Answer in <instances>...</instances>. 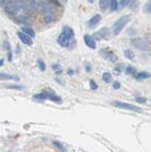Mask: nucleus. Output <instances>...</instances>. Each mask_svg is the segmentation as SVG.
I'll use <instances>...</instances> for the list:
<instances>
[{"label": "nucleus", "instance_id": "nucleus-1", "mask_svg": "<svg viewBox=\"0 0 151 152\" xmlns=\"http://www.w3.org/2000/svg\"><path fill=\"white\" fill-rule=\"evenodd\" d=\"M27 8L23 0H8L4 4V11L12 17H15L23 11H25Z\"/></svg>", "mask_w": 151, "mask_h": 152}, {"label": "nucleus", "instance_id": "nucleus-2", "mask_svg": "<svg viewBox=\"0 0 151 152\" xmlns=\"http://www.w3.org/2000/svg\"><path fill=\"white\" fill-rule=\"evenodd\" d=\"M41 9L42 12H43V20L46 24L53 23L55 19V15L53 12V9L50 8V6L48 3L43 2L41 4Z\"/></svg>", "mask_w": 151, "mask_h": 152}, {"label": "nucleus", "instance_id": "nucleus-3", "mask_svg": "<svg viewBox=\"0 0 151 152\" xmlns=\"http://www.w3.org/2000/svg\"><path fill=\"white\" fill-rule=\"evenodd\" d=\"M129 21H130V15H124L118 19L112 27V31L114 32V34H116V35L119 34V33L123 31V28L126 26V24Z\"/></svg>", "mask_w": 151, "mask_h": 152}, {"label": "nucleus", "instance_id": "nucleus-4", "mask_svg": "<svg viewBox=\"0 0 151 152\" xmlns=\"http://www.w3.org/2000/svg\"><path fill=\"white\" fill-rule=\"evenodd\" d=\"M130 43L133 45L137 50H143V51H148L149 46L144 39H142L141 37H134L130 39Z\"/></svg>", "mask_w": 151, "mask_h": 152}, {"label": "nucleus", "instance_id": "nucleus-5", "mask_svg": "<svg viewBox=\"0 0 151 152\" xmlns=\"http://www.w3.org/2000/svg\"><path fill=\"white\" fill-rule=\"evenodd\" d=\"M113 106H115L118 108H122V109H127V110H131V111H136V112H143L142 108L134 106V104H131L128 103H124V102H119V101H115L112 103Z\"/></svg>", "mask_w": 151, "mask_h": 152}, {"label": "nucleus", "instance_id": "nucleus-6", "mask_svg": "<svg viewBox=\"0 0 151 152\" xmlns=\"http://www.w3.org/2000/svg\"><path fill=\"white\" fill-rule=\"evenodd\" d=\"M99 53H100V55L103 57L104 59L108 60L109 62H111V63H115V62H117V56L108 50L107 48L100 50Z\"/></svg>", "mask_w": 151, "mask_h": 152}, {"label": "nucleus", "instance_id": "nucleus-7", "mask_svg": "<svg viewBox=\"0 0 151 152\" xmlns=\"http://www.w3.org/2000/svg\"><path fill=\"white\" fill-rule=\"evenodd\" d=\"M92 37L96 40H102V39H106L107 40L109 38V30L107 28H103L100 31H98L92 35Z\"/></svg>", "mask_w": 151, "mask_h": 152}, {"label": "nucleus", "instance_id": "nucleus-8", "mask_svg": "<svg viewBox=\"0 0 151 152\" xmlns=\"http://www.w3.org/2000/svg\"><path fill=\"white\" fill-rule=\"evenodd\" d=\"M41 4L40 0H26L25 6L29 12H34L41 7Z\"/></svg>", "mask_w": 151, "mask_h": 152}, {"label": "nucleus", "instance_id": "nucleus-9", "mask_svg": "<svg viewBox=\"0 0 151 152\" xmlns=\"http://www.w3.org/2000/svg\"><path fill=\"white\" fill-rule=\"evenodd\" d=\"M17 36L19 37V39L21 40V42L23 44L28 45V46H31L32 45V39L31 37L29 36L26 33H24L23 31H17Z\"/></svg>", "mask_w": 151, "mask_h": 152}, {"label": "nucleus", "instance_id": "nucleus-10", "mask_svg": "<svg viewBox=\"0 0 151 152\" xmlns=\"http://www.w3.org/2000/svg\"><path fill=\"white\" fill-rule=\"evenodd\" d=\"M70 41H71V39H69V37L66 36L64 33H61V34L58 36L57 38V42L58 44L61 46V47H64V48H67L69 46L70 44Z\"/></svg>", "mask_w": 151, "mask_h": 152}, {"label": "nucleus", "instance_id": "nucleus-11", "mask_svg": "<svg viewBox=\"0 0 151 152\" xmlns=\"http://www.w3.org/2000/svg\"><path fill=\"white\" fill-rule=\"evenodd\" d=\"M84 41L88 48H90V49H92V50L96 49V41L92 36L86 34L84 36Z\"/></svg>", "mask_w": 151, "mask_h": 152}, {"label": "nucleus", "instance_id": "nucleus-12", "mask_svg": "<svg viewBox=\"0 0 151 152\" xmlns=\"http://www.w3.org/2000/svg\"><path fill=\"white\" fill-rule=\"evenodd\" d=\"M101 19H102V16H101V14H95L93 17H91L90 19L88 20V25L89 28H93V27H95L97 24L101 21Z\"/></svg>", "mask_w": 151, "mask_h": 152}, {"label": "nucleus", "instance_id": "nucleus-13", "mask_svg": "<svg viewBox=\"0 0 151 152\" xmlns=\"http://www.w3.org/2000/svg\"><path fill=\"white\" fill-rule=\"evenodd\" d=\"M62 33H64V34L67 37H69V39H72V38L74 37V31H73L72 28L70 27H69V26H65L63 28Z\"/></svg>", "mask_w": 151, "mask_h": 152}, {"label": "nucleus", "instance_id": "nucleus-14", "mask_svg": "<svg viewBox=\"0 0 151 152\" xmlns=\"http://www.w3.org/2000/svg\"><path fill=\"white\" fill-rule=\"evenodd\" d=\"M47 93H48V98L50 100H51L53 102L58 103V104H61V102H62V99H61V97L58 96V95H56L54 92H49V91H47Z\"/></svg>", "mask_w": 151, "mask_h": 152}, {"label": "nucleus", "instance_id": "nucleus-15", "mask_svg": "<svg viewBox=\"0 0 151 152\" xmlns=\"http://www.w3.org/2000/svg\"><path fill=\"white\" fill-rule=\"evenodd\" d=\"M150 77V74L146 71H142V72H139L135 75V78L138 80V81H142V80H144V79H147Z\"/></svg>", "mask_w": 151, "mask_h": 152}, {"label": "nucleus", "instance_id": "nucleus-16", "mask_svg": "<svg viewBox=\"0 0 151 152\" xmlns=\"http://www.w3.org/2000/svg\"><path fill=\"white\" fill-rule=\"evenodd\" d=\"M22 31L26 33V34H28L29 36H31V38H34L35 37V32L34 31L32 30V28H28V27H23L22 28Z\"/></svg>", "mask_w": 151, "mask_h": 152}, {"label": "nucleus", "instance_id": "nucleus-17", "mask_svg": "<svg viewBox=\"0 0 151 152\" xmlns=\"http://www.w3.org/2000/svg\"><path fill=\"white\" fill-rule=\"evenodd\" d=\"M34 98L35 100H41V101H44V100H46L47 98H48V93H47L46 90H44V91H42L38 94H35Z\"/></svg>", "mask_w": 151, "mask_h": 152}, {"label": "nucleus", "instance_id": "nucleus-18", "mask_svg": "<svg viewBox=\"0 0 151 152\" xmlns=\"http://www.w3.org/2000/svg\"><path fill=\"white\" fill-rule=\"evenodd\" d=\"M110 0H99V6H100L102 11H106L109 5Z\"/></svg>", "mask_w": 151, "mask_h": 152}, {"label": "nucleus", "instance_id": "nucleus-19", "mask_svg": "<svg viewBox=\"0 0 151 152\" xmlns=\"http://www.w3.org/2000/svg\"><path fill=\"white\" fill-rule=\"evenodd\" d=\"M118 6H119V4H118L117 0H110V1H109V7H110V11L111 12L117 11Z\"/></svg>", "mask_w": 151, "mask_h": 152}, {"label": "nucleus", "instance_id": "nucleus-20", "mask_svg": "<svg viewBox=\"0 0 151 152\" xmlns=\"http://www.w3.org/2000/svg\"><path fill=\"white\" fill-rule=\"evenodd\" d=\"M103 80L106 83H110L112 81V75L109 72H104L103 74Z\"/></svg>", "mask_w": 151, "mask_h": 152}, {"label": "nucleus", "instance_id": "nucleus-21", "mask_svg": "<svg viewBox=\"0 0 151 152\" xmlns=\"http://www.w3.org/2000/svg\"><path fill=\"white\" fill-rule=\"evenodd\" d=\"M125 73L132 75V76H134V77H135V75L137 74L136 73V69L132 68V66H126V68H125Z\"/></svg>", "mask_w": 151, "mask_h": 152}, {"label": "nucleus", "instance_id": "nucleus-22", "mask_svg": "<svg viewBox=\"0 0 151 152\" xmlns=\"http://www.w3.org/2000/svg\"><path fill=\"white\" fill-rule=\"evenodd\" d=\"M125 56L129 60H133L134 59V53H133V51L130 50H125Z\"/></svg>", "mask_w": 151, "mask_h": 152}, {"label": "nucleus", "instance_id": "nucleus-23", "mask_svg": "<svg viewBox=\"0 0 151 152\" xmlns=\"http://www.w3.org/2000/svg\"><path fill=\"white\" fill-rule=\"evenodd\" d=\"M9 88H12V89H16V90H23L25 89V88L23 86H19V85H12L10 87H8Z\"/></svg>", "mask_w": 151, "mask_h": 152}, {"label": "nucleus", "instance_id": "nucleus-24", "mask_svg": "<svg viewBox=\"0 0 151 152\" xmlns=\"http://www.w3.org/2000/svg\"><path fill=\"white\" fill-rule=\"evenodd\" d=\"M144 12L147 13H151V0L149 2H147L144 6Z\"/></svg>", "mask_w": 151, "mask_h": 152}, {"label": "nucleus", "instance_id": "nucleus-25", "mask_svg": "<svg viewBox=\"0 0 151 152\" xmlns=\"http://www.w3.org/2000/svg\"><path fill=\"white\" fill-rule=\"evenodd\" d=\"M89 86H90V88L92 90H95V89L98 88V86H97L96 82L94 80H90V81H89Z\"/></svg>", "mask_w": 151, "mask_h": 152}, {"label": "nucleus", "instance_id": "nucleus-26", "mask_svg": "<svg viewBox=\"0 0 151 152\" xmlns=\"http://www.w3.org/2000/svg\"><path fill=\"white\" fill-rule=\"evenodd\" d=\"M38 66L42 71H44L46 69V65L43 62V60H38Z\"/></svg>", "mask_w": 151, "mask_h": 152}, {"label": "nucleus", "instance_id": "nucleus-27", "mask_svg": "<svg viewBox=\"0 0 151 152\" xmlns=\"http://www.w3.org/2000/svg\"><path fill=\"white\" fill-rule=\"evenodd\" d=\"M53 144H54V145L56 146V147H58V148H60L61 150H66V148H65V147H64V145H62V144H61V142H53Z\"/></svg>", "mask_w": 151, "mask_h": 152}, {"label": "nucleus", "instance_id": "nucleus-28", "mask_svg": "<svg viewBox=\"0 0 151 152\" xmlns=\"http://www.w3.org/2000/svg\"><path fill=\"white\" fill-rule=\"evenodd\" d=\"M0 77H1L2 79H7V80L13 79V78H12L13 76H12V75H9V74H5V73H2V74H0Z\"/></svg>", "mask_w": 151, "mask_h": 152}, {"label": "nucleus", "instance_id": "nucleus-29", "mask_svg": "<svg viewBox=\"0 0 151 152\" xmlns=\"http://www.w3.org/2000/svg\"><path fill=\"white\" fill-rule=\"evenodd\" d=\"M3 47H4V50H11V45L9 44V42L8 41H5L3 43Z\"/></svg>", "mask_w": 151, "mask_h": 152}, {"label": "nucleus", "instance_id": "nucleus-30", "mask_svg": "<svg viewBox=\"0 0 151 152\" xmlns=\"http://www.w3.org/2000/svg\"><path fill=\"white\" fill-rule=\"evenodd\" d=\"M53 69L55 70V72L56 73H58V74H60L61 72H62V70H61V68L58 66V65H53Z\"/></svg>", "mask_w": 151, "mask_h": 152}, {"label": "nucleus", "instance_id": "nucleus-31", "mask_svg": "<svg viewBox=\"0 0 151 152\" xmlns=\"http://www.w3.org/2000/svg\"><path fill=\"white\" fill-rule=\"evenodd\" d=\"M136 101L138 103H140V104H144V103H146V98H144V97H137Z\"/></svg>", "mask_w": 151, "mask_h": 152}, {"label": "nucleus", "instance_id": "nucleus-32", "mask_svg": "<svg viewBox=\"0 0 151 152\" xmlns=\"http://www.w3.org/2000/svg\"><path fill=\"white\" fill-rule=\"evenodd\" d=\"M50 2L53 3V5H55V6H57V7H61V3L58 1V0H50Z\"/></svg>", "mask_w": 151, "mask_h": 152}, {"label": "nucleus", "instance_id": "nucleus-33", "mask_svg": "<svg viewBox=\"0 0 151 152\" xmlns=\"http://www.w3.org/2000/svg\"><path fill=\"white\" fill-rule=\"evenodd\" d=\"M120 87H121V86H120V83H119V82H117V81H116V82L113 83V88H114V89H119Z\"/></svg>", "mask_w": 151, "mask_h": 152}, {"label": "nucleus", "instance_id": "nucleus-34", "mask_svg": "<svg viewBox=\"0 0 151 152\" xmlns=\"http://www.w3.org/2000/svg\"><path fill=\"white\" fill-rule=\"evenodd\" d=\"M121 4L123 7H125L127 5V0H121Z\"/></svg>", "mask_w": 151, "mask_h": 152}, {"label": "nucleus", "instance_id": "nucleus-35", "mask_svg": "<svg viewBox=\"0 0 151 152\" xmlns=\"http://www.w3.org/2000/svg\"><path fill=\"white\" fill-rule=\"evenodd\" d=\"M86 70L87 71H90V66H86Z\"/></svg>", "mask_w": 151, "mask_h": 152}, {"label": "nucleus", "instance_id": "nucleus-36", "mask_svg": "<svg viewBox=\"0 0 151 152\" xmlns=\"http://www.w3.org/2000/svg\"><path fill=\"white\" fill-rule=\"evenodd\" d=\"M4 64V59H0V66H3Z\"/></svg>", "mask_w": 151, "mask_h": 152}, {"label": "nucleus", "instance_id": "nucleus-37", "mask_svg": "<svg viewBox=\"0 0 151 152\" xmlns=\"http://www.w3.org/2000/svg\"><path fill=\"white\" fill-rule=\"evenodd\" d=\"M68 73H69V75H72V74H73V71H72V70H69V72H68Z\"/></svg>", "mask_w": 151, "mask_h": 152}, {"label": "nucleus", "instance_id": "nucleus-38", "mask_svg": "<svg viewBox=\"0 0 151 152\" xmlns=\"http://www.w3.org/2000/svg\"><path fill=\"white\" fill-rule=\"evenodd\" d=\"M88 1L90 3V4H92V3H94V1H95V0H88Z\"/></svg>", "mask_w": 151, "mask_h": 152}, {"label": "nucleus", "instance_id": "nucleus-39", "mask_svg": "<svg viewBox=\"0 0 151 152\" xmlns=\"http://www.w3.org/2000/svg\"><path fill=\"white\" fill-rule=\"evenodd\" d=\"M0 74H1V73H0Z\"/></svg>", "mask_w": 151, "mask_h": 152}]
</instances>
